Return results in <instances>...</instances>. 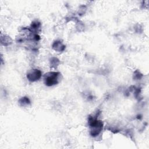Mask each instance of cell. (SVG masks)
<instances>
[{
  "label": "cell",
  "mask_w": 149,
  "mask_h": 149,
  "mask_svg": "<svg viewBox=\"0 0 149 149\" xmlns=\"http://www.w3.org/2000/svg\"><path fill=\"white\" fill-rule=\"evenodd\" d=\"M88 125L90 127V133L93 137H96L101 133L103 127V122L98 120L94 116L88 118Z\"/></svg>",
  "instance_id": "obj_1"
},
{
  "label": "cell",
  "mask_w": 149,
  "mask_h": 149,
  "mask_svg": "<svg viewBox=\"0 0 149 149\" xmlns=\"http://www.w3.org/2000/svg\"><path fill=\"white\" fill-rule=\"evenodd\" d=\"M59 63V61L56 58H52L50 60V65L52 67H56Z\"/></svg>",
  "instance_id": "obj_7"
},
{
  "label": "cell",
  "mask_w": 149,
  "mask_h": 149,
  "mask_svg": "<svg viewBox=\"0 0 149 149\" xmlns=\"http://www.w3.org/2000/svg\"><path fill=\"white\" fill-rule=\"evenodd\" d=\"M59 72H49L45 73L44 76V83L47 86H52L58 83Z\"/></svg>",
  "instance_id": "obj_2"
},
{
  "label": "cell",
  "mask_w": 149,
  "mask_h": 149,
  "mask_svg": "<svg viewBox=\"0 0 149 149\" xmlns=\"http://www.w3.org/2000/svg\"><path fill=\"white\" fill-rule=\"evenodd\" d=\"M52 48L57 52H62L65 49V45L59 40H56L52 44Z\"/></svg>",
  "instance_id": "obj_4"
},
{
  "label": "cell",
  "mask_w": 149,
  "mask_h": 149,
  "mask_svg": "<svg viewBox=\"0 0 149 149\" xmlns=\"http://www.w3.org/2000/svg\"><path fill=\"white\" fill-rule=\"evenodd\" d=\"M41 29V23L40 22L38 21H34L31 24L30 28L29 29V30L31 33H37Z\"/></svg>",
  "instance_id": "obj_5"
},
{
  "label": "cell",
  "mask_w": 149,
  "mask_h": 149,
  "mask_svg": "<svg viewBox=\"0 0 149 149\" xmlns=\"http://www.w3.org/2000/svg\"><path fill=\"white\" fill-rule=\"evenodd\" d=\"M41 72L37 69H34L29 70L27 73V78L30 81H36L39 80L41 77Z\"/></svg>",
  "instance_id": "obj_3"
},
{
  "label": "cell",
  "mask_w": 149,
  "mask_h": 149,
  "mask_svg": "<svg viewBox=\"0 0 149 149\" xmlns=\"http://www.w3.org/2000/svg\"><path fill=\"white\" fill-rule=\"evenodd\" d=\"M19 103L20 105L24 107V106L29 105L30 104V101L28 97H23L19 100Z\"/></svg>",
  "instance_id": "obj_6"
}]
</instances>
